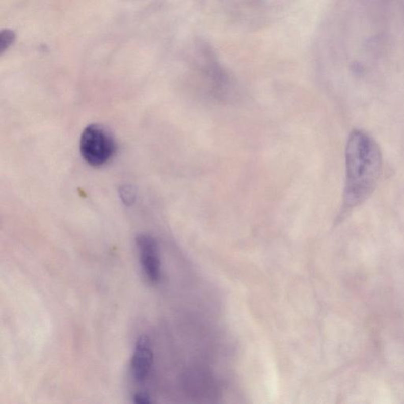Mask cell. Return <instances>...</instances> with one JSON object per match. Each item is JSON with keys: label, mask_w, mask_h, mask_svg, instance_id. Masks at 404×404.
Segmentation results:
<instances>
[{"label": "cell", "mask_w": 404, "mask_h": 404, "mask_svg": "<svg viewBox=\"0 0 404 404\" xmlns=\"http://www.w3.org/2000/svg\"><path fill=\"white\" fill-rule=\"evenodd\" d=\"M346 182L343 209L349 212L364 203L378 185L382 173L379 145L363 130H352L346 143Z\"/></svg>", "instance_id": "1"}, {"label": "cell", "mask_w": 404, "mask_h": 404, "mask_svg": "<svg viewBox=\"0 0 404 404\" xmlns=\"http://www.w3.org/2000/svg\"><path fill=\"white\" fill-rule=\"evenodd\" d=\"M80 151L86 163L93 167L103 166L116 153V141L102 125H89L80 136Z\"/></svg>", "instance_id": "2"}, {"label": "cell", "mask_w": 404, "mask_h": 404, "mask_svg": "<svg viewBox=\"0 0 404 404\" xmlns=\"http://www.w3.org/2000/svg\"><path fill=\"white\" fill-rule=\"evenodd\" d=\"M136 245L145 277L150 283L156 284L160 280L161 261L156 239L150 235L142 234L137 237Z\"/></svg>", "instance_id": "3"}, {"label": "cell", "mask_w": 404, "mask_h": 404, "mask_svg": "<svg viewBox=\"0 0 404 404\" xmlns=\"http://www.w3.org/2000/svg\"><path fill=\"white\" fill-rule=\"evenodd\" d=\"M153 366V352L150 340L147 336H142L137 340L130 362V370L133 380L143 383L149 378Z\"/></svg>", "instance_id": "4"}, {"label": "cell", "mask_w": 404, "mask_h": 404, "mask_svg": "<svg viewBox=\"0 0 404 404\" xmlns=\"http://www.w3.org/2000/svg\"><path fill=\"white\" fill-rule=\"evenodd\" d=\"M119 197L123 203L128 206L133 205L136 200V191L132 185H122L119 188Z\"/></svg>", "instance_id": "5"}, {"label": "cell", "mask_w": 404, "mask_h": 404, "mask_svg": "<svg viewBox=\"0 0 404 404\" xmlns=\"http://www.w3.org/2000/svg\"><path fill=\"white\" fill-rule=\"evenodd\" d=\"M15 39V34L12 30L8 29L2 30L0 33V53L3 54L7 51L14 44Z\"/></svg>", "instance_id": "6"}, {"label": "cell", "mask_w": 404, "mask_h": 404, "mask_svg": "<svg viewBox=\"0 0 404 404\" xmlns=\"http://www.w3.org/2000/svg\"><path fill=\"white\" fill-rule=\"evenodd\" d=\"M133 402L137 404H149L152 402V400L148 394L138 392L133 396Z\"/></svg>", "instance_id": "7"}]
</instances>
